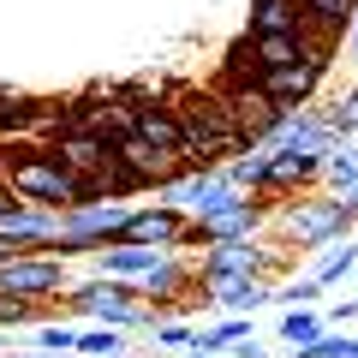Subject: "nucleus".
<instances>
[{
  "mask_svg": "<svg viewBox=\"0 0 358 358\" xmlns=\"http://www.w3.org/2000/svg\"><path fill=\"white\" fill-rule=\"evenodd\" d=\"M185 358H221V352H209V346H197V341H192V346H185Z\"/></svg>",
  "mask_w": 358,
  "mask_h": 358,
  "instance_id": "nucleus-33",
  "label": "nucleus"
},
{
  "mask_svg": "<svg viewBox=\"0 0 358 358\" xmlns=\"http://www.w3.org/2000/svg\"><path fill=\"white\" fill-rule=\"evenodd\" d=\"M126 352H131V334L126 329H108V322L78 329V346H72V358H126Z\"/></svg>",
  "mask_w": 358,
  "mask_h": 358,
  "instance_id": "nucleus-20",
  "label": "nucleus"
},
{
  "mask_svg": "<svg viewBox=\"0 0 358 358\" xmlns=\"http://www.w3.org/2000/svg\"><path fill=\"white\" fill-rule=\"evenodd\" d=\"M341 48H346V60L358 66V6H352V18H346V30H341Z\"/></svg>",
  "mask_w": 358,
  "mask_h": 358,
  "instance_id": "nucleus-31",
  "label": "nucleus"
},
{
  "mask_svg": "<svg viewBox=\"0 0 358 358\" xmlns=\"http://www.w3.org/2000/svg\"><path fill=\"white\" fill-rule=\"evenodd\" d=\"M268 143H275V150H310V155H329L341 138L329 131V114H322L317 102H305V108H287V114H281V126L268 131Z\"/></svg>",
  "mask_w": 358,
  "mask_h": 358,
  "instance_id": "nucleus-10",
  "label": "nucleus"
},
{
  "mask_svg": "<svg viewBox=\"0 0 358 358\" xmlns=\"http://www.w3.org/2000/svg\"><path fill=\"white\" fill-rule=\"evenodd\" d=\"M167 203H179L185 215H209V209H221L227 197H239L233 192V179H227V167H192V173L179 179L173 192H162Z\"/></svg>",
  "mask_w": 358,
  "mask_h": 358,
  "instance_id": "nucleus-11",
  "label": "nucleus"
},
{
  "mask_svg": "<svg viewBox=\"0 0 358 358\" xmlns=\"http://www.w3.org/2000/svg\"><path fill=\"white\" fill-rule=\"evenodd\" d=\"M245 36H287L299 30V0H251L245 6Z\"/></svg>",
  "mask_w": 358,
  "mask_h": 358,
  "instance_id": "nucleus-15",
  "label": "nucleus"
},
{
  "mask_svg": "<svg viewBox=\"0 0 358 358\" xmlns=\"http://www.w3.org/2000/svg\"><path fill=\"white\" fill-rule=\"evenodd\" d=\"M251 42H257V60H263V72L305 60V42H299V30H287V36H251Z\"/></svg>",
  "mask_w": 358,
  "mask_h": 358,
  "instance_id": "nucleus-24",
  "label": "nucleus"
},
{
  "mask_svg": "<svg viewBox=\"0 0 358 358\" xmlns=\"http://www.w3.org/2000/svg\"><path fill=\"white\" fill-rule=\"evenodd\" d=\"M13 358H66V352H42V346H30V352H13Z\"/></svg>",
  "mask_w": 358,
  "mask_h": 358,
  "instance_id": "nucleus-34",
  "label": "nucleus"
},
{
  "mask_svg": "<svg viewBox=\"0 0 358 358\" xmlns=\"http://www.w3.org/2000/svg\"><path fill=\"white\" fill-rule=\"evenodd\" d=\"M287 358H358V334L352 329H322L310 346H287Z\"/></svg>",
  "mask_w": 358,
  "mask_h": 358,
  "instance_id": "nucleus-22",
  "label": "nucleus"
},
{
  "mask_svg": "<svg viewBox=\"0 0 358 358\" xmlns=\"http://www.w3.org/2000/svg\"><path fill=\"white\" fill-rule=\"evenodd\" d=\"M143 334H150L155 346H179V352H185L197 329H192V322H185V317H155V322H150V329H143Z\"/></svg>",
  "mask_w": 358,
  "mask_h": 358,
  "instance_id": "nucleus-29",
  "label": "nucleus"
},
{
  "mask_svg": "<svg viewBox=\"0 0 358 358\" xmlns=\"http://www.w3.org/2000/svg\"><path fill=\"white\" fill-rule=\"evenodd\" d=\"M48 305L66 310V317H90V322H108V329H126V334H138V329L155 322V310L143 305L138 281H114V275L78 281V287H66L60 299H48Z\"/></svg>",
  "mask_w": 358,
  "mask_h": 358,
  "instance_id": "nucleus-3",
  "label": "nucleus"
},
{
  "mask_svg": "<svg viewBox=\"0 0 358 358\" xmlns=\"http://www.w3.org/2000/svg\"><path fill=\"white\" fill-rule=\"evenodd\" d=\"M346 209H352V215H358V192H346Z\"/></svg>",
  "mask_w": 358,
  "mask_h": 358,
  "instance_id": "nucleus-35",
  "label": "nucleus"
},
{
  "mask_svg": "<svg viewBox=\"0 0 358 358\" xmlns=\"http://www.w3.org/2000/svg\"><path fill=\"white\" fill-rule=\"evenodd\" d=\"M329 66H334V48H310L305 60L275 66V72H263L257 84H263L268 102H281V108H305V102H317V90H322V78H329Z\"/></svg>",
  "mask_w": 358,
  "mask_h": 358,
  "instance_id": "nucleus-6",
  "label": "nucleus"
},
{
  "mask_svg": "<svg viewBox=\"0 0 358 358\" xmlns=\"http://www.w3.org/2000/svg\"><path fill=\"white\" fill-rule=\"evenodd\" d=\"M227 358H268V346H257V334H245V341L227 346Z\"/></svg>",
  "mask_w": 358,
  "mask_h": 358,
  "instance_id": "nucleus-30",
  "label": "nucleus"
},
{
  "mask_svg": "<svg viewBox=\"0 0 358 358\" xmlns=\"http://www.w3.org/2000/svg\"><path fill=\"white\" fill-rule=\"evenodd\" d=\"M162 245H102V251H90L96 275H114V281H143L155 263H162Z\"/></svg>",
  "mask_w": 358,
  "mask_h": 358,
  "instance_id": "nucleus-13",
  "label": "nucleus"
},
{
  "mask_svg": "<svg viewBox=\"0 0 358 358\" xmlns=\"http://www.w3.org/2000/svg\"><path fill=\"white\" fill-rule=\"evenodd\" d=\"M185 221L192 215L179 203H131L126 221H120V233H114V245H162V251H173Z\"/></svg>",
  "mask_w": 358,
  "mask_h": 358,
  "instance_id": "nucleus-7",
  "label": "nucleus"
},
{
  "mask_svg": "<svg viewBox=\"0 0 358 358\" xmlns=\"http://www.w3.org/2000/svg\"><path fill=\"white\" fill-rule=\"evenodd\" d=\"M352 6H358V0H299V30H317V36H334V42H341Z\"/></svg>",
  "mask_w": 358,
  "mask_h": 358,
  "instance_id": "nucleus-17",
  "label": "nucleus"
},
{
  "mask_svg": "<svg viewBox=\"0 0 358 358\" xmlns=\"http://www.w3.org/2000/svg\"><path fill=\"white\" fill-rule=\"evenodd\" d=\"M352 275H358V263H352Z\"/></svg>",
  "mask_w": 358,
  "mask_h": 358,
  "instance_id": "nucleus-36",
  "label": "nucleus"
},
{
  "mask_svg": "<svg viewBox=\"0 0 358 358\" xmlns=\"http://www.w3.org/2000/svg\"><path fill=\"white\" fill-rule=\"evenodd\" d=\"M322 114H329V131H334L341 143H358V78L334 96L329 108H322Z\"/></svg>",
  "mask_w": 358,
  "mask_h": 358,
  "instance_id": "nucleus-23",
  "label": "nucleus"
},
{
  "mask_svg": "<svg viewBox=\"0 0 358 358\" xmlns=\"http://www.w3.org/2000/svg\"><path fill=\"white\" fill-rule=\"evenodd\" d=\"M317 185L334 192V197L358 192V143H334V150L322 155V179H317Z\"/></svg>",
  "mask_w": 358,
  "mask_h": 358,
  "instance_id": "nucleus-18",
  "label": "nucleus"
},
{
  "mask_svg": "<svg viewBox=\"0 0 358 358\" xmlns=\"http://www.w3.org/2000/svg\"><path fill=\"white\" fill-rule=\"evenodd\" d=\"M0 173L24 203H42V209H78L84 203V179L66 173L54 143H36V138H18L0 150Z\"/></svg>",
  "mask_w": 358,
  "mask_h": 358,
  "instance_id": "nucleus-1",
  "label": "nucleus"
},
{
  "mask_svg": "<svg viewBox=\"0 0 358 358\" xmlns=\"http://www.w3.org/2000/svg\"><path fill=\"white\" fill-rule=\"evenodd\" d=\"M317 299H322V287L317 281H310V275H287V281H275V299H268V305H317Z\"/></svg>",
  "mask_w": 358,
  "mask_h": 358,
  "instance_id": "nucleus-27",
  "label": "nucleus"
},
{
  "mask_svg": "<svg viewBox=\"0 0 358 358\" xmlns=\"http://www.w3.org/2000/svg\"><path fill=\"white\" fill-rule=\"evenodd\" d=\"M36 346H42V352H66V358H72V346H78V322H72V317H60V322H36Z\"/></svg>",
  "mask_w": 358,
  "mask_h": 358,
  "instance_id": "nucleus-28",
  "label": "nucleus"
},
{
  "mask_svg": "<svg viewBox=\"0 0 358 358\" xmlns=\"http://www.w3.org/2000/svg\"><path fill=\"white\" fill-rule=\"evenodd\" d=\"M322 329H329V322H322V310H310V305H287L281 310V346H310Z\"/></svg>",
  "mask_w": 358,
  "mask_h": 358,
  "instance_id": "nucleus-21",
  "label": "nucleus"
},
{
  "mask_svg": "<svg viewBox=\"0 0 358 358\" xmlns=\"http://www.w3.org/2000/svg\"><path fill=\"white\" fill-rule=\"evenodd\" d=\"M221 102H227V120H233V131H239L245 143H268V131L281 126V114L287 108L281 102H268L263 96V84H239V90H221Z\"/></svg>",
  "mask_w": 358,
  "mask_h": 358,
  "instance_id": "nucleus-8",
  "label": "nucleus"
},
{
  "mask_svg": "<svg viewBox=\"0 0 358 358\" xmlns=\"http://www.w3.org/2000/svg\"><path fill=\"white\" fill-rule=\"evenodd\" d=\"M263 78V60H257V42L245 36H233L227 48H221V72H215V90H239V84H257Z\"/></svg>",
  "mask_w": 358,
  "mask_h": 358,
  "instance_id": "nucleus-14",
  "label": "nucleus"
},
{
  "mask_svg": "<svg viewBox=\"0 0 358 358\" xmlns=\"http://www.w3.org/2000/svg\"><path fill=\"white\" fill-rule=\"evenodd\" d=\"M54 305L42 299H18V293H0V329H30V322H48Z\"/></svg>",
  "mask_w": 358,
  "mask_h": 358,
  "instance_id": "nucleus-26",
  "label": "nucleus"
},
{
  "mask_svg": "<svg viewBox=\"0 0 358 358\" xmlns=\"http://www.w3.org/2000/svg\"><path fill=\"white\" fill-rule=\"evenodd\" d=\"M227 179H233V192H257V197H268V143L239 150V155L227 162Z\"/></svg>",
  "mask_w": 358,
  "mask_h": 358,
  "instance_id": "nucleus-19",
  "label": "nucleus"
},
{
  "mask_svg": "<svg viewBox=\"0 0 358 358\" xmlns=\"http://www.w3.org/2000/svg\"><path fill=\"white\" fill-rule=\"evenodd\" d=\"M72 287V268L66 257H48V251H24L13 263H0V293H18V299H60Z\"/></svg>",
  "mask_w": 358,
  "mask_h": 358,
  "instance_id": "nucleus-4",
  "label": "nucleus"
},
{
  "mask_svg": "<svg viewBox=\"0 0 358 358\" xmlns=\"http://www.w3.org/2000/svg\"><path fill=\"white\" fill-rule=\"evenodd\" d=\"M352 263H358V245H352V233L346 239H329V245H317V263L305 268L317 287H334V281H346L352 275Z\"/></svg>",
  "mask_w": 358,
  "mask_h": 358,
  "instance_id": "nucleus-16",
  "label": "nucleus"
},
{
  "mask_svg": "<svg viewBox=\"0 0 358 358\" xmlns=\"http://www.w3.org/2000/svg\"><path fill=\"white\" fill-rule=\"evenodd\" d=\"M18 209H24V197H18L13 185H6V173H0V221H6V215H18Z\"/></svg>",
  "mask_w": 358,
  "mask_h": 358,
  "instance_id": "nucleus-32",
  "label": "nucleus"
},
{
  "mask_svg": "<svg viewBox=\"0 0 358 358\" xmlns=\"http://www.w3.org/2000/svg\"><path fill=\"white\" fill-rule=\"evenodd\" d=\"M48 143H54V155H60V167L78 173V179H96L108 167V155H114V143L96 138V131H84V126H60Z\"/></svg>",
  "mask_w": 358,
  "mask_h": 358,
  "instance_id": "nucleus-12",
  "label": "nucleus"
},
{
  "mask_svg": "<svg viewBox=\"0 0 358 358\" xmlns=\"http://www.w3.org/2000/svg\"><path fill=\"white\" fill-rule=\"evenodd\" d=\"M268 299H275V281H263V275H209L203 268V305L227 310V317H251Z\"/></svg>",
  "mask_w": 358,
  "mask_h": 358,
  "instance_id": "nucleus-9",
  "label": "nucleus"
},
{
  "mask_svg": "<svg viewBox=\"0 0 358 358\" xmlns=\"http://www.w3.org/2000/svg\"><path fill=\"white\" fill-rule=\"evenodd\" d=\"M197 268H209V275H263V281H281L287 257L251 233V239H221V245H203V251H197Z\"/></svg>",
  "mask_w": 358,
  "mask_h": 358,
  "instance_id": "nucleus-5",
  "label": "nucleus"
},
{
  "mask_svg": "<svg viewBox=\"0 0 358 358\" xmlns=\"http://www.w3.org/2000/svg\"><path fill=\"white\" fill-rule=\"evenodd\" d=\"M245 334H251V317H227V310H221V322H203L192 341H197V346H209V352H227V346H233V341H245Z\"/></svg>",
  "mask_w": 358,
  "mask_h": 358,
  "instance_id": "nucleus-25",
  "label": "nucleus"
},
{
  "mask_svg": "<svg viewBox=\"0 0 358 358\" xmlns=\"http://www.w3.org/2000/svg\"><path fill=\"white\" fill-rule=\"evenodd\" d=\"M268 227H275V239L287 251H317L329 239H346L358 227V215L346 209V197L310 185V192H293V197H281V203L268 209Z\"/></svg>",
  "mask_w": 358,
  "mask_h": 358,
  "instance_id": "nucleus-2",
  "label": "nucleus"
}]
</instances>
